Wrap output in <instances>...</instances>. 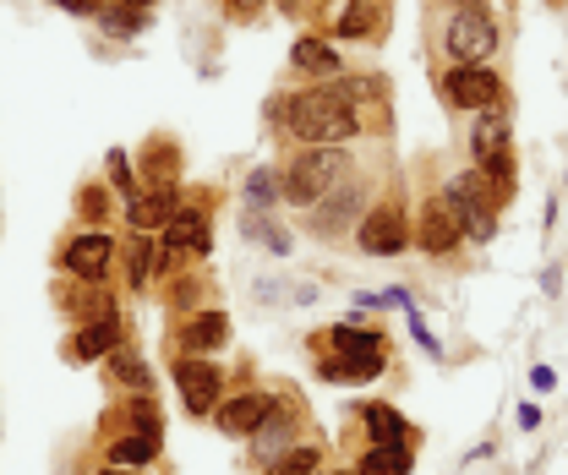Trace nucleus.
<instances>
[{"label": "nucleus", "instance_id": "obj_16", "mask_svg": "<svg viewBox=\"0 0 568 475\" xmlns=\"http://www.w3.org/2000/svg\"><path fill=\"white\" fill-rule=\"evenodd\" d=\"M181 350L186 355H209V350H224L230 344V317L219 312V306H203V312H192L186 323H181Z\"/></svg>", "mask_w": 568, "mask_h": 475}, {"label": "nucleus", "instance_id": "obj_42", "mask_svg": "<svg viewBox=\"0 0 568 475\" xmlns=\"http://www.w3.org/2000/svg\"><path fill=\"white\" fill-rule=\"evenodd\" d=\"M328 475H355V471H328Z\"/></svg>", "mask_w": 568, "mask_h": 475}, {"label": "nucleus", "instance_id": "obj_27", "mask_svg": "<svg viewBox=\"0 0 568 475\" xmlns=\"http://www.w3.org/2000/svg\"><path fill=\"white\" fill-rule=\"evenodd\" d=\"M274 203H284L280 175H274V170H252V175H246V208L263 213V208H274Z\"/></svg>", "mask_w": 568, "mask_h": 475}, {"label": "nucleus", "instance_id": "obj_24", "mask_svg": "<svg viewBox=\"0 0 568 475\" xmlns=\"http://www.w3.org/2000/svg\"><path fill=\"white\" fill-rule=\"evenodd\" d=\"M110 377H115V383H126L132 394H153V366L142 361L138 350H126V344H115V350H110Z\"/></svg>", "mask_w": 568, "mask_h": 475}, {"label": "nucleus", "instance_id": "obj_4", "mask_svg": "<svg viewBox=\"0 0 568 475\" xmlns=\"http://www.w3.org/2000/svg\"><path fill=\"white\" fill-rule=\"evenodd\" d=\"M328 344H334V355H323L317 372L334 377V383H377L383 366H388V340L383 334H366L355 323H339L328 334Z\"/></svg>", "mask_w": 568, "mask_h": 475}, {"label": "nucleus", "instance_id": "obj_23", "mask_svg": "<svg viewBox=\"0 0 568 475\" xmlns=\"http://www.w3.org/2000/svg\"><path fill=\"white\" fill-rule=\"evenodd\" d=\"M159 269H170V263H164V241H153V235H138V246L126 252V279H132V290H148Z\"/></svg>", "mask_w": 568, "mask_h": 475}, {"label": "nucleus", "instance_id": "obj_38", "mask_svg": "<svg viewBox=\"0 0 568 475\" xmlns=\"http://www.w3.org/2000/svg\"><path fill=\"white\" fill-rule=\"evenodd\" d=\"M121 6H132V11H153L159 0H121Z\"/></svg>", "mask_w": 568, "mask_h": 475}, {"label": "nucleus", "instance_id": "obj_32", "mask_svg": "<svg viewBox=\"0 0 568 475\" xmlns=\"http://www.w3.org/2000/svg\"><path fill=\"white\" fill-rule=\"evenodd\" d=\"M77 208H82V219H104V208H110V192H104V186H88Z\"/></svg>", "mask_w": 568, "mask_h": 475}, {"label": "nucleus", "instance_id": "obj_12", "mask_svg": "<svg viewBox=\"0 0 568 475\" xmlns=\"http://www.w3.org/2000/svg\"><path fill=\"white\" fill-rule=\"evenodd\" d=\"M61 269L71 273V279H82V284H104L110 279V269H115V241L110 235H77L67 246V257H61Z\"/></svg>", "mask_w": 568, "mask_h": 475}, {"label": "nucleus", "instance_id": "obj_20", "mask_svg": "<svg viewBox=\"0 0 568 475\" xmlns=\"http://www.w3.org/2000/svg\"><path fill=\"white\" fill-rule=\"evenodd\" d=\"M410 459H416V443H372L355 475H410Z\"/></svg>", "mask_w": 568, "mask_h": 475}, {"label": "nucleus", "instance_id": "obj_5", "mask_svg": "<svg viewBox=\"0 0 568 475\" xmlns=\"http://www.w3.org/2000/svg\"><path fill=\"white\" fill-rule=\"evenodd\" d=\"M443 203L454 208V219L465 224V241H493L497 235V203H493V192H487V181H481V170L448 175Z\"/></svg>", "mask_w": 568, "mask_h": 475}, {"label": "nucleus", "instance_id": "obj_11", "mask_svg": "<svg viewBox=\"0 0 568 475\" xmlns=\"http://www.w3.org/2000/svg\"><path fill=\"white\" fill-rule=\"evenodd\" d=\"M416 246H422L426 257H454V252L465 246V224L454 219V208L443 203V192L422 203V219H416Z\"/></svg>", "mask_w": 568, "mask_h": 475}, {"label": "nucleus", "instance_id": "obj_2", "mask_svg": "<svg viewBox=\"0 0 568 475\" xmlns=\"http://www.w3.org/2000/svg\"><path fill=\"white\" fill-rule=\"evenodd\" d=\"M355 175V164H351V153L345 148H306V153H295L290 164H284V175H280V192H284V203H295V208H312V203H323L339 181H351Z\"/></svg>", "mask_w": 568, "mask_h": 475}, {"label": "nucleus", "instance_id": "obj_33", "mask_svg": "<svg viewBox=\"0 0 568 475\" xmlns=\"http://www.w3.org/2000/svg\"><path fill=\"white\" fill-rule=\"evenodd\" d=\"M405 312H410V329H416V340H422V350H426V355H443V344L432 340V329H426V323H422V306H405Z\"/></svg>", "mask_w": 568, "mask_h": 475}, {"label": "nucleus", "instance_id": "obj_43", "mask_svg": "<svg viewBox=\"0 0 568 475\" xmlns=\"http://www.w3.org/2000/svg\"><path fill=\"white\" fill-rule=\"evenodd\" d=\"M317 475H323V471H317Z\"/></svg>", "mask_w": 568, "mask_h": 475}, {"label": "nucleus", "instance_id": "obj_34", "mask_svg": "<svg viewBox=\"0 0 568 475\" xmlns=\"http://www.w3.org/2000/svg\"><path fill=\"white\" fill-rule=\"evenodd\" d=\"M530 383H536L541 394H552V388H558V372H552V366H536V372H530Z\"/></svg>", "mask_w": 568, "mask_h": 475}, {"label": "nucleus", "instance_id": "obj_7", "mask_svg": "<svg viewBox=\"0 0 568 475\" xmlns=\"http://www.w3.org/2000/svg\"><path fill=\"white\" fill-rule=\"evenodd\" d=\"M361 213H366V186L351 175V181H339L323 203L306 208V230H312L317 241H334V235H345V230L361 224Z\"/></svg>", "mask_w": 568, "mask_h": 475}, {"label": "nucleus", "instance_id": "obj_14", "mask_svg": "<svg viewBox=\"0 0 568 475\" xmlns=\"http://www.w3.org/2000/svg\"><path fill=\"white\" fill-rule=\"evenodd\" d=\"M290 448H295V410L274 400V410H268V415L257 421V432H252V459L268 471L274 459L290 454Z\"/></svg>", "mask_w": 568, "mask_h": 475}, {"label": "nucleus", "instance_id": "obj_9", "mask_svg": "<svg viewBox=\"0 0 568 475\" xmlns=\"http://www.w3.org/2000/svg\"><path fill=\"white\" fill-rule=\"evenodd\" d=\"M164 263L170 269H186V257H209V241H213V224L203 208H175V219L164 224Z\"/></svg>", "mask_w": 568, "mask_h": 475}, {"label": "nucleus", "instance_id": "obj_31", "mask_svg": "<svg viewBox=\"0 0 568 475\" xmlns=\"http://www.w3.org/2000/svg\"><path fill=\"white\" fill-rule=\"evenodd\" d=\"M110 186H121L126 198H138V186H132V159H126L121 148L110 153Z\"/></svg>", "mask_w": 568, "mask_h": 475}, {"label": "nucleus", "instance_id": "obj_21", "mask_svg": "<svg viewBox=\"0 0 568 475\" xmlns=\"http://www.w3.org/2000/svg\"><path fill=\"white\" fill-rule=\"evenodd\" d=\"M159 448H164V437L159 432H126V437H115L110 443V465H126V471H138V465H153L159 459Z\"/></svg>", "mask_w": 568, "mask_h": 475}, {"label": "nucleus", "instance_id": "obj_15", "mask_svg": "<svg viewBox=\"0 0 568 475\" xmlns=\"http://www.w3.org/2000/svg\"><path fill=\"white\" fill-rule=\"evenodd\" d=\"M175 186H153V192H138V198H126V219H132V230L138 235H164V224L175 219Z\"/></svg>", "mask_w": 568, "mask_h": 475}, {"label": "nucleus", "instance_id": "obj_35", "mask_svg": "<svg viewBox=\"0 0 568 475\" xmlns=\"http://www.w3.org/2000/svg\"><path fill=\"white\" fill-rule=\"evenodd\" d=\"M519 426H525V432H536V426H541V410H536V405H519Z\"/></svg>", "mask_w": 568, "mask_h": 475}, {"label": "nucleus", "instance_id": "obj_39", "mask_svg": "<svg viewBox=\"0 0 568 475\" xmlns=\"http://www.w3.org/2000/svg\"><path fill=\"white\" fill-rule=\"evenodd\" d=\"M99 475H138V471H126V465H104Z\"/></svg>", "mask_w": 568, "mask_h": 475}, {"label": "nucleus", "instance_id": "obj_3", "mask_svg": "<svg viewBox=\"0 0 568 475\" xmlns=\"http://www.w3.org/2000/svg\"><path fill=\"white\" fill-rule=\"evenodd\" d=\"M437 44H443L448 67H487L503 50V33H497L487 6H454L437 28Z\"/></svg>", "mask_w": 568, "mask_h": 475}, {"label": "nucleus", "instance_id": "obj_19", "mask_svg": "<svg viewBox=\"0 0 568 475\" xmlns=\"http://www.w3.org/2000/svg\"><path fill=\"white\" fill-rule=\"evenodd\" d=\"M508 142H514V132H508V110H481V121L470 127V159L487 164V159L503 153Z\"/></svg>", "mask_w": 568, "mask_h": 475}, {"label": "nucleus", "instance_id": "obj_10", "mask_svg": "<svg viewBox=\"0 0 568 475\" xmlns=\"http://www.w3.org/2000/svg\"><path fill=\"white\" fill-rule=\"evenodd\" d=\"M175 388H181L192 415H213L219 400H224V372L213 366L209 355H181L175 361Z\"/></svg>", "mask_w": 568, "mask_h": 475}, {"label": "nucleus", "instance_id": "obj_8", "mask_svg": "<svg viewBox=\"0 0 568 475\" xmlns=\"http://www.w3.org/2000/svg\"><path fill=\"white\" fill-rule=\"evenodd\" d=\"M437 88H443V99L454 104V110H503V77L493 67H448L437 77Z\"/></svg>", "mask_w": 568, "mask_h": 475}, {"label": "nucleus", "instance_id": "obj_30", "mask_svg": "<svg viewBox=\"0 0 568 475\" xmlns=\"http://www.w3.org/2000/svg\"><path fill=\"white\" fill-rule=\"evenodd\" d=\"M126 415H132L138 432H159V437H164V415H159V400H153V394H132Z\"/></svg>", "mask_w": 568, "mask_h": 475}, {"label": "nucleus", "instance_id": "obj_1", "mask_svg": "<svg viewBox=\"0 0 568 475\" xmlns=\"http://www.w3.org/2000/svg\"><path fill=\"white\" fill-rule=\"evenodd\" d=\"M284 127L306 148H323V142L328 148H345L351 137H361V115L323 82V88H301V93L284 99Z\"/></svg>", "mask_w": 568, "mask_h": 475}, {"label": "nucleus", "instance_id": "obj_13", "mask_svg": "<svg viewBox=\"0 0 568 475\" xmlns=\"http://www.w3.org/2000/svg\"><path fill=\"white\" fill-rule=\"evenodd\" d=\"M268 410H274V394H263V388H252V394H224L219 410H213V426H219V437H252Z\"/></svg>", "mask_w": 568, "mask_h": 475}, {"label": "nucleus", "instance_id": "obj_41", "mask_svg": "<svg viewBox=\"0 0 568 475\" xmlns=\"http://www.w3.org/2000/svg\"><path fill=\"white\" fill-rule=\"evenodd\" d=\"M280 6H290V11H295V6H301V0H280Z\"/></svg>", "mask_w": 568, "mask_h": 475}, {"label": "nucleus", "instance_id": "obj_37", "mask_svg": "<svg viewBox=\"0 0 568 475\" xmlns=\"http://www.w3.org/2000/svg\"><path fill=\"white\" fill-rule=\"evenodd\" d=\"M55 6H67V11H77V17H88V11H99L93 0H55Z\"/></svg>", "mask_w": 568, "mask_h": 475}, {"label": "nucleus", "instance_id": "obj_36", "mask_svg": "<svg viewBox=\"0 0 568 475\" xmlns=\"http://www.w3.org/2000/svg\"><path fill=\"white\" fill-rule=\"evenodd\" d=\"M257 6H263V0H230V17H252Z\"/></svg>", "mask_w": 568, "mask_h": 475}, {"label": "nucleus", "instance_id": "obj_17", "mask_svg": "<svg viewBox=\"0 0 568 475\" xmlns=\"http://www.w3.org/2000/svg\"><path fill=\"white\" fill-rule=\"evenodd\" d=\"M115 344H121V323H115V312H110V317H93L88 329H77L67 344V355L77 366H88V361H104Z\"/></svg>", "mask_w": 568, "mask_h": 475}, {"label": "nucleus", "instance_id": "obj_6", "mask_svg": "<svg viewBox=\"0 0 568 475\" xmlns=\"http://www.w3.org/2000/svg\"><path fill=\"white\" fill-rule=\"evenodd\" d=\"M410 241H416V230H410V219H405L399 203L372 208V213H361V224H355V246H361L366 257H399V252H410Z\"/></svg>", "mask_w": 568, "mask_h": 475}, {"label": "nucleus", "instance_id": "obj_40", "mask_svg": "<svg viewBox=\"0 0 568 475\" xmlns=\"http://www.w3.org/2000/svg\"><path fill=\"white\" fill-rule=\"evenodd\" d=\"M454 6H481V0H454Z\"/></svg>", "mask_w": 568, "mask_h": 475}, {"label": "nucleus", "instance_id": "obj_22", "mask_svg": "<svg viewBox=\"0 0 568 475\" xmlns=\"http://www.w3.org/2000/svg\"><path fill=\"white\" fill-rule=\"evenodd\" d=\"M361 426L372 432V443H416L410 437V421L394 405H361Z\"/></svg>", "mask_w": 568, "mask_h": 475}, {"label": "nucleus", "instance_id": "obj_26", "mask_svg": "<svg viewBox=\"0 0 568 475\" xmlns=\"http://www.w3.org/2000/svg\"><path fill=\"white\" fill-rule=\"evenodd\" d=\"M481 181H487V192H493V203H514V148H503V153H493L487 164H481Z\"/></svg>", "mask_w": 568, "mask_h": 475}, {"label": "nucleus", "instance_id": "obj_28", "mask_svg": "<svg viewBox=\"0 0 568 475\" xmlns=\"http://www.w3.org/2000/svg\"><path fill=\"white\" fill-rule=\"evenodd\" d=\"M93 17H99V28H104V33H142V22H148V11H132V6H121V0L99 6Z\"/></svg>", "mask_w": 568, "mask_h": 475}, {"label": "nucleus", "instance_id": "obj_25", "mask_svg": "<svg viewBox=\"0 0 568 475\" xmlns=\"http://www.w3.org/2000/svg\"><path fill=\"white\" fill-rule=\"evenodd\" d=\"M383 28V6L377 0H351L334 22V39H372Z\"/></svg>", "mask_w": 568, "mask_h": 475}, {"label": "nucleus", "instance_id": "obj_29", "mask_svg": "<svg viewBox=\"0 0 568 475\" xmlns=\"http://www.w3.org/2000/svg\"><path fill=\"white\" fill-rule=\"evenodd\" d=\"M317 471H323V454H317L312 443H306V448L295 443L284 459H274V465H268V475H317Z\"/></svg>", "mask_w": 568, "mask_h": 475}, {"label": "nucleus", "instance_id": "obj_18", "mask_svg": "<svg viewBox=\"0 0 568 475\" xmlns=\"http://www.w3.org/2000/svg\"><path fill=\"white\" fill-rule=\"evenodd\" d=\"M290 67L301 71V77H317V82H328V77H339V50H334L328 39L306 33V39H295V50H290Z\"/></svg>", "mask_w": 568, "mask_h": 475}]
</instances>
